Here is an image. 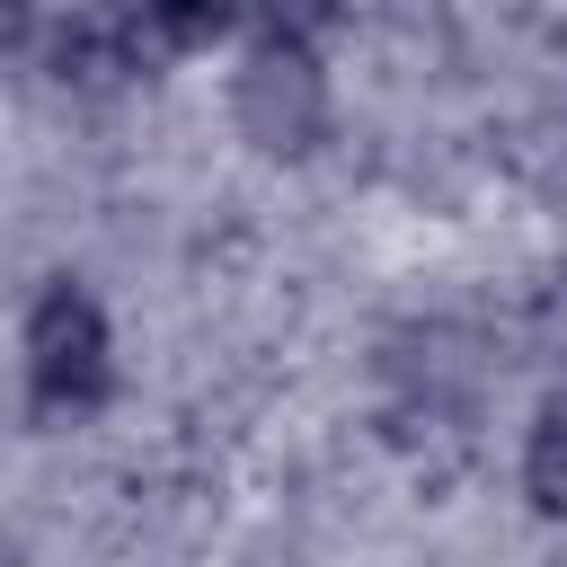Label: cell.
<instances>
[{
    "label": "cell",
    "instance_id": "cell-1",
    "mask_svg": "<svg viewBox=\"0 0 567 567\" xmlns=\"http://www.w3.org/2000/svg\"><path fill=\"white\" fill-rule=\"evenodd\" d=\"M115 319L80 275H44L18 310V390L35 425H89L115 399Z\"/></svg>",
    "mask_w": 567,
    "mask_h": 567
},
{
    "label": "cell",
    "instance_id": "cell-2",
    "mask_svg": "<svg viewBox=\"0 0 567 567\" xmlns=\"http://www.w3.org/2000/svg\"><path fill=\"white\" fill-rule=\"evenodd\" d=\"M230 115L266 159H310L337 124V89H328V53L319 44H275L248 35L239 71H230Z\"/></svg>",
    "mask_w": 567,
    "mask_h": 567
},
{
    "label": "cell",
    "instance_id": "cell-3",
    "mask_svg": "<svg viewBox=\"0 0 567 567\" xmlns=\"http://www.w3.org/2000/svg\"><path fill=\"white\" fill-rule=\"evenodd\" d=\"M35 71H53V89H71V97H115L142 71H159V53H151V27L133 0H71V9H53Z\"/></svg>",
    "mask_w": 567,
    "mask_h": 567
},
{
    "label": "cell",
    "instance_id": "cell-4",
    "mask_svg": "<svg viewBox=\"0 0 567 567\" xmlns=\"http://www.w3.org/2000/svg\"><path fill=\"white\" fill-rule=\"evenodd\" d=\"M159 62H195L213 44H248V0H133Z\"/></svg>",
    "mask_w": 567,
    "mask_h": 567
},
{
    "label": "cell",
    "instance_id": "cell-5",
    "mask_svg": "<svg viewBox=\"0 0 567 567\" xmlns=\"http://www.w3.org/2000/svg\"><path fill=\"white\" fill-rule=\"evenodd\" d=\"M514 487L540 523H567V399H549L532 425H523V452H514Z\"/></svg>",
    "mask_w": 567,
    "mask_h": 567
},
{
    "label": "cell",
    "instance_id": "cell-6",
    "mask_svg": "<svg viewBox=\"0 0 567 567\" xmlns=\"http://www.w3.org/2000/svg\"><path fill=\"white\" fill-rule=\"evenodd\" d=\"M337 18H346V0H248V35H275V44H319L328 53Z\"/></svg>",
    "mask_w": 567,
    "mask_h": 567
}]
</instances>
